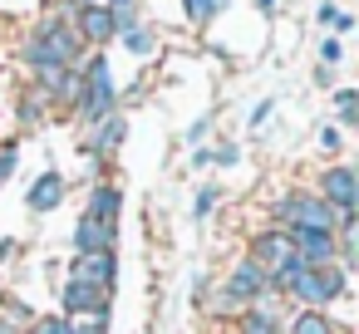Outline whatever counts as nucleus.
<instances>
[{
  "mask_svg": "<svg viewBox=\"0 0 359 334\" xmlns=\"http://www.w3.org/2000/svg\"><path fill=\"white\" fill-rule=\"evenodd\" d=\"M30 211H55L60 202H65V177L60 172H45V177H35V187H30Z\"/></svg>",
  "mask_w": 359,
  "mask_h": 334,
  "instance_id": "ddd939ff",
  "label": "nucleus"
},
{
  "mask_svg": "<svg viewBox=\"0 0 359 334\" xmlns=\"http://www.w3.org/2000/svg\"><path fill=\"white\" fill-rule=\"evenodd\" d=\"M330 211H354V202H359V177H354V167H344V162H334V167H325L320 172V192H315Z\"/></svg>",
  "mask_w": 359,
  "mask_h": 334,
  "instance_id": "39448f33",
  "label": "nucleus"
},
{
  "mask_svg": "<svg viewBox=\"0 0 359 334\" xmlns=\"http://www.w3.org/2000/svg\"><path fill=\"white\" fill-rule=\"evenodd\" d=\"M35 89H40V99H45V104H50V99H55V104H79L84 79H79L74 69H45Z\"/></svg>",
  "mask_w": 359,
  "mask_h": 334,
  "instance_id": "9d476101",
  "label": "nucleus"
},
{
  "mask_svg": "<svg viewBox=\"0 0 359 334\" xmlns=\"http://www.w3.org/2000/svg\"><path fill=\"white\" fill-rule=\"evenodd\" d=\"M276 216L285 221V231H334V211L315 192H290L285 202H276Z\"/></svg>",
  "mask_w": 359,
  "mask_h": 334,
  "instance_id": "7ed1b4c3",
  "label": "nucleus"
},
{
  "mask_svg": "<svg viewBox=\"0 0 359 334\" xmlns=\"http://www.w3.org/2000/svg\"><path fill=\"white\" fill-rule=\"evenodd\" d=\"M109 11H114V15H123V11H133V0H109Z\"/></svg>",
  "mask_w": 359,
  "mask_h": 334,
  "instance_id": "cd10ccee",
  "label": "nucleus"
},
{
  "mask_svg": "<svg viewBox=\"0 0 359 334\" xmlns=\"http://www.w3.org/2000/svg\"><path fill=\"white\" fill-rule=\"evenodd\" d=\"M69 280H84L89 290L109 295V290H114V251H109V256H79V265L69 270Z\"/></svg>",
  "mask_w": 359,
  "mask_h": 334,
  "instance_id": "9b49d317",
  "label": "nucleus"
},
{
  "mask_svg": "<svg viewBox=\"0 0 359 334\" xmlns=\"http://www.w3.org/2000/svg\"><path fill=\"white\" fill-rule=\"evenodd\" d=\"M339 55H344L339 40H325V45H320V60H325V64H339Z\"/></svg>",
  "mask_w": 359,
  "mask_h": 334,
  "instance_id": "b1692460",
  "label": "nucleus"
},
{
  "mask_svg": "<svg viewBox=\"0 0 359 334\" xmlns=\"http://www.w3.org/2000/svg\"><path fill=\"white\" fill-rule=\"evenodd\" d=\"M290 246H295V260L310 270L334 265V231H290Z\"/></svg>",
  "mask_w": 359,
  "mask_h": 334,
  "instance_id": "0eeeda50",
  "label": "nucleus"
},
{
  "mask_svg": "<svg viewBox=\"0 0 359 334\" xmlns=\"http://www.w3.org/2000/svg\"><path fill=\"white\" fill-rule=\"evenodd\" d=\"M246 260H256V265L266 270V280H271V275H280L285 265H295V246H290V231H261Z\"/></svg>",
  "mask_w": 359,
  "mask_h": 334,
  "instance_id": "423d86ee",
  "label": "nucleus"
},
{
  "mask_svg": "<svg viewBox=\"0 0 359 334\" xmlns=\"http://www.w3.org/2000/svg\"><path fill=\"white\" fill-rule=\"evenodd\" d=\"M241 334H280V319H276V314L251 309V314H241Z\"/></svg>",
  "mask_w": 359,
  "mask_h": 334,
  "instance_id": "a211bd4d",
  "label": "nucleus"
},
{
  "mask_svg": "<svg viewBox=\"0 0 359 334\" xmlns=\"http://www.w3.org/2000/svg\"><path fill=\"white\" fill-rule=\"evenodd\" d=\"M290 334H334V329H330V319L320 309H300L295 324H290Z\"/></svg>",
  "mask_w": 359,
  "mask_h": 334,
  "instance_id": "f3484780",
  "label": "nucleus"
},
{
  "mask_svg": "<svg viewBox=\"0 0 359 334\" xmlns=\"http://www.w3.org/2000/svg\"><path fill=\"white\" fill-rule=\"evenodd\" d=\"M334 104H339V123H354V118H359V94H354V89H339Z\"/></svg>",
  "mask_w": 359,
  "mask_h": 334,
  "instance_id": "aec40b11",
  "label": "nucleus"
},
{
  "mask_svg": "<svg viewBox=\"0 0 359 334\" xmlns=\"http://www.w3.org/2000/svg\"><path fill=\"white\" fill-rule=\"evenodd\" d=\"M261 11H276V0H261Z\"/></svg>",
  "mask_w": 359,
  "mask_h": 334,
  "instance_id": "c85d7f7f",
  "label": "nucleus"
},
{
  "mask_svg": "<svg viewBox=\"0 0 359 334\" xmlns=\"http://www.w3.org/2000/svg\"><path fill=\"white\" fill-rule=\"evenodd\" d=\"M65 309L69 314H99V309H109V295H99V290H89L84 280H65Z\"/></svg>",
  "mask_w": 359,
  "mask_h": 334,
  "instance_id": "4468645a",
  "label": "nucleus"
},
{
  "mask_svg": "<svg viewBox=\"0 0 359 334\" xmlns=\"http://www.w3.org/2000/svg\"><path fill=\"white\" fill-rule=\"evenodd\" d=\"M182 6H187V20H192V25H207V20L226 6V0H182Z\"/></svg>",
  "mask_w": 359,
  "mask_h": 334,
  "instance_id": "6ab92c4d",
  "label": "nucleus"
},
{
  "mask_svg": "<svg viewBox=\"0 0 359 334\" xmlns=\"http://www.w3.org/2000/svg\"><path fill=\"white\" fill-rule=\"evenodd\" d=\"M30 334H69V324H65V319H40Z\"/></svg>",
  "mask_w": 359,
  "mask_h": 334,
  "instance_id": "393cba45",
  "label": "nucleus"
},
{
  "mask_svg": "<svg viewBox=\"0 0 359 334\" xmlns=\"http://www.w3.org/2000/svg\"><path fill=\"white\" fill-rule=\"evenodd\" d=\"M118 211H123V197L114 192V187H94V197H89V221H104V226H114L118 221Z\"/></svg>",
  "mask_w": 359,
  "mask_h": 334,
  "instance_id": "2eb2a0df",
  "label": "nucleus"
},
{
  "mask_svg": "<svg viewBox=\"0 0 359 334\" xmlns=\"http://www.w3.org/2000/svg\"><path fill=\"white\" fill-rule=\"evenodd\" d=\"M212 207H217V187H202V192H197V202H192V216H197V221H207V216H212Z\"/></svg>",
  "mask_w": 359,
  "mask_h": 334,
  "instance_id": "4be33fe9",
  "label": "nucleus"
},
{
  "mask_svg": "<svg viewBox=\"0 0 359 334\" xmlns=\"http://www.w3.org/2000/svg\"><path fill=\"white\" fill-rule=\"evenodd\" d=\"M74 55H79V35H74L65 20H45V25L30 35V45H25V60H30L40 74H45V69H69Z\"/></svg>",
  "mask_w": 359,
  "mask_h": 334,
  "instance_id": "f257e3e1",
  "label": "nucleus"
},
{
  "mask_svg": "<svg viewBox=\"0 0 359 334\" xmlns=\"http://www.w3.org/2000/svg\"><path fill=\"white\" fill-rule=\"evenodd\" d=\"M261 290H266V270L256 260H236L231 275H226V300L231 305H256Z\"/></svg>",
  "mask_w": 359,
  "mask_h": 334,
  "instance_id": "6e6552de",
  "label": "nucleus"
},
{
  "mask_svg": "<svg viewBox=\"0 0 359 334\" xmlns=\"http://www.w3.org/2000/svg\"><path fill=\"white\" fill-rule=\"evenodd\" d=\"M20 113H25V123H35V118H40V89L25 99V109H20Z\"/></svg>",
  "mask_w": 359,
  "mask_h": 334,
  "instance_id": "a878e982",
  "label": "nucleus"
},
{
  "mask_svg": "<svg viewBox=\"0 0 359 334\" xmlns=\"http://www.w3.org/2000/svg\"><path fill=\"white\" fill-rule=\"evenodd\" d=\"M74 6H94V0H74Z\"/></svg>",
  "mask_w": 359,
  "mask_h": 334,
  "instance_id": "c756f323",
  "label": "nucleus"
},
{
  "mask_svg": "<svg viewBox=\"0 0 359 334\" xmlns=\"http://www.w3.org/2000/svg\"><path fill=\"white\" fill-rule=\"evenodd\" d=\"M207 128H212V118H207V113H202V118H197V123H192V128H187V138H192V143H197V138H207Z\"/></svg>",
  "mask_w": 359,
  "mask_h": 334,
  "instance_id": "bb28decb",
  "label": "nucleus"
},
{
  "mask_svg": "<svg viewBox=\"0 0 359 334\" xmlns=\"http://www.w3.org/2000/svg\"><path fill=\"white\" fill-rule=\"evenodd\" d=\"M74 35L89 40V45H109V40L118 35V20H114L109 6H79V30H74Z\"/></svg>",
  "mask_w": 359,
  "mask_h": 334,
  "instance_id": "1a4fd4ad",
  "label": "nucleus"
},
{
  "mask_svg": "<svg viewBox=\"0 0 359 334\" xmlns=\"http://www.w3.org/2000/svg\"><path fill=\"white\" fill-rule=\"evenodd\" d=\"M123 45H128V50H133V55H148V50H153V35H148V30H138V25H133V30H123Z\"/></svg>",
  "mask_w": 359,
  "mask_h": 334,
  "instance_id": "412c9836",
  "label": "nucleus"
},
{
  "mask_svg": "<svg viewBox=\"0 0 359 334\" xmlns=\"http://www.w3.org/2000/svg\"><path fill=\"white\" fill-rule=\"evenodd\" d=\"M74 251H79V256H109V251H114V226L84 216V221L74 226Z\"/></svg>",
  "mask_w": 359,
  "mask_h": 334,
  "instance_id": "f8f14e48",
  "label": "nucleus"
},
{
  "mask_svg": "<svg viewBox=\"0 0 359 334\" xmlns=\"http://www.w3.org/2000/svg\"><path fill=\"white\" fill-rule=\"evenodd\" d=\"M94 128H99V133H94V153H114V148H118V138H123V118H114V113H109V118H99Z\"/></svg>",
  "mask_w": 359,
  "mask_h": 334,
  "instance_id": "dca6fc26",
  "label": "nucleus"
},
{
  "mask_svg": "<svg viewBox=\"0 0 359 334\" xmlns=\"http://www.w3.org/2000/svg\"><path fill=\"white\" fill-rule=\"evenodd\" d=\"M109 109H114V69L104 55H94L84 89H79V113H84V123H99V118H109Z\"/></svg>",
  "mask_w": 359,
  "mask_h": 334,
  "instance_id": "20e7f679",
  "label": "nucleus"
},
{
  "mask_svg": "<svg viewBox=\"0 0 359 334\" xmlns=\"http://www.w3.org/2000/svg\"><path fill=\"white\" fill-rule=\"evenodd\" d=\"M280 290H285V295H295L305 309H325V305L344 290V270H334V265H320V270L300 265V270H295Z\"/></svg>",
  "mask_w": 359,
  "mask_h": 334,
  "instance_id": "f03ea898",
  "label": "nucleus"
},
{
  "mask_svg": "<svg viewBox=\"0 0 359 334\" xmlns=\"http://www.w3.org/2000/svg\"><path fill=\"white\" fill-rule=\"evenodd\" d=\"M15 158H20V148H15V143L0 148V177H11V172H15Z\"/></svg>",
  "mask_w": 359,
  "mask_h": 334,
  "instance_id": "5701e85b",
  "label": "nucleus"
}]
</instances>
